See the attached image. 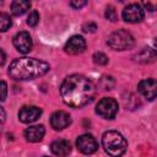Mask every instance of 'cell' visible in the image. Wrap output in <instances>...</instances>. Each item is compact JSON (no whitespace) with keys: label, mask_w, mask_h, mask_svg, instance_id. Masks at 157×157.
I'll return each mask as SVG.
<instances>
[{"label":"cell","mask_w":157,"mask_h":157,"mask_svg":"<svg viewBox=\"0 0 157 157\" xmlns=\"http://www.w3.org/2000/svg\"><path fill=\"white\" fill-rule=\"evenodd\" d=\"M1 114H2V118H1V121L4 123V121H5V110H4V108H1Z\"/></svg>","instance_id":"cell-27"},{"label":"cell","mask_w":157,"mask_h":157,"mask_svg":"<svg viewBox=\"0 0 157 157\" xmlns=\"http://www.w3.org/2000/svg\"><path fill=\"white\" fill-rule=\"evenodd\" d=\"M50 150L55 156L59 157H65L71 152V144L67 140L60 139V140H55L52 145H50Z\"/></svg>","instance_id":"cell-13"},{"label":"cell","mask_w":157,"mask_h":157,"mask_svg":"<svg viewBox=\"0 0 157 157\" xmlns=\"http://www.w3.org/2000/svg\"><path fill=\"white\" fill-rule=\"evenodd\" d=\"M96 29H97V26L93 22H88V23H85L82 26V31L83 32H94Z\"/></svg>","instance_id":"cell-22"},{"label":"cell","mask_w":157,"mask_h":157,"mask_svg":"<svg viewBox=\"0 0 157 157\" xmlns=\"http://www.w3.org/2000/svg\"><path fill=\"white\" fill-rule=\"evenodd\" d=\"M107 43L112 49L125 50V49H130L134 45L135 40L131 33L128 32L126 29H118L108 37Z\"/></svg>","instance_id":"cell-4"},{"label":"cell","mask_w":157,"mask_h":157,"mask_svg":"<svg viewBox=\"0 0 157 157\" xmlns=\"http://www.w3.org/2000/svg\"><path fill=\"white\" fill-rule=\"evenodd\" d=\"M76 146H77L78 151L85 153V155H91V153L96 152L98 148L96 139L90 134H85V135L78 136V139L76 141Z\"/></svg>","instance_id":"cell-6"},{"label":"cell","mask_w":157,"mask_h":157,"mask_svg":"<svg viewBox=\"0 0 157 157\" xmlns=\"http://www.w3.org/2000/svg\"><path fill=\"white\" fill-rule=\"evenodd\" d=\"M60 94L65 104L81 108L92 102L94 97L93 83L82 75H70L67 76L60 87Z\"/></svg>","instance_id":"cell-1"},{"label":"cell","mask_w":157,"mask_h":157,"mask_svg":"<svg viewBox=\"0 0 157 157\" xmlns=\"http://www.w3.org/2000/svg\"><path fill=\"white\" fill-rule=\"evenodd\" d=\"M0 53H1V65H4L5 64V53H4L2 49L0 50Z\"/></svg>","instance_id":"cell-26"},{"label":"cell","mask_w":157,"mask_h":157,"mask_svg":"<svg viewBox=\"0 0 157 157\" xmlns=\"http://www.w3.org/2000/svg\"><path fill=\"white\" fill-rule=\"evenodd\" d=\"M86 4H87V2L83 1V0H82V1H71V2H70V5H71L72 7H76V9H80V7L85 6Z\"/></svg>","instance_id":"cell-25"},{"label":"cell","mask_w":157,"mask_h":157,"mask_svg":"<svg viewBox=\"0 0 157 157\" xmlns=\"http://www.w3.org/2000/svg\"><path fill=\"white\" fill-rule=\"evenodd\" d=\"M93 61L96 64H98V65H105L108 63V56L105 54L98 52V53H94L93 54Z\"/></svg>","instance_id":"cell-19"},{"label":"cell","mask_w":157,"mask_h":157,"mask_svg":"<svg viewBox=\"0 0 157 157\" xmlns=\"http://www.w3.org/2000/svg\"><path fill=\"white\" fill-rule=\"evenodd\" d=\"M98 115L105 119H112L118 113V103L113 98H102L96 108Z\"/></svg>","instance_id":"cell-5"},{"label":"cell","mask_w":157,"mask_h":157,"mask_svg":"<svg viewBox=\"0 0 157 157\" xmlns=\"http://www.w3.org/2000/svg\"><path fill=\"white\" fill-rule=\"evenodd\" d=\"M42 114V109L36 105H25L18 112V118L22 123H33L36 121Z\"/></svg>","instance_id":"cell-8"},{"label":"cell","mask_w":157,"mask_h":157,"mask_svg":"<svg viewBox=\"0 0 157 157\" xmlns=\"http://www.w3.org/2000/svg\"><path fill=\"white\" fill-rule=\"evenodd\" d=\"M155 45H156V47H157V38H156V39H155Z\"/></svg>","instance_id":"cell-28"},{"label":"cell","mask_w":157,"mask_h":157,"mask_svg":"<svg viewBox=\"0 0 157 157\" xmlns=\"http://www.w3.org/2000/svg\"><path fill=\"white\" fill-rule=\"evenodd\" d=\"M139 92L147 99H153L157 97V80L147 78L139 83Z\"/></svg>","instance_id":"cell-10"},{"label":"cell","mask_w":157,"mask_h":157,"mask_svg":"<svg viewBox=\"0 0 157 157\" xmlns=\"http://www.w3.org/2000/svg\"><path fill=\"white\" fill-rule=\"evenodd\" d=\"M44 132H45V130H44L43 125H33L25 130V137L29 142H38L43 139Z\"/></svg>","instance_id":"cell-14"},{"label":"cell","mask_w":157,"mask_h":157,"mask_svg":"<svg viewBox=\"0 0 157 157\" xmlns=\"http://www.w3.org/2000/svg\"><path fill=\"white\" fill-rule=\"evenodd\" d=\"M121 15H123L124 21L130 22V23L140 22V21H142V18L145 16L144 10H142V7L139 4H130V5H128L123 10Z\"/></svg>","instance_id":"cell-7"},{"label":"cell","mask_w":157,"mask_h":157,"mask_svg":"<svg viewBox=\"0 0 157 157\" xmlns=\"http://www.w3.org/2000/svg\"><path fill=\"white\" fill-rule=\"evenodd\" d=\"M99 86L103 90H112L114 87V78L112 76H103L99 80Z\"/></svg>","instance_id":"cell-18"},{"label":"cell","mask_w":157,"mask_h":157,"mask_svg":"<svg viewBox=\"0 0 157 157\" xmlns=\"http://www.w3.org/2000/svg\"><path fill=\"white\" fill-rule=\"evenodd\" d=\"M29 7H31V2H29V1L16 0V1H12V4H11V12H12L15 16H21V15H23Z\"/></svg>","instance_id":"cell-16"},{"label":"cell","mask_w":157,"mask_h":157,"mask_svg":"<svg viewBox=\"0 0 157 157\" xmlns=\"http://www.w3.org/2000/svg\"><path fill=\"white\" fill-rule=\"evenodd\" d=\"M12 42H13L15 48L18 52L23 53V54L28 53L32 49V39H31L29 33H27V32H20V33H17L13 37V40Z\"/></svg>","instance_id":"cell-11"},{"label":"cell","mask_w":157,"mask_h":157,"mask_svg":"<svg viewBox=\"0 0 157 157\" xmlns=\"http://www.w3.org/2000/svg\"><path fill=\"white\" fill-rule=\"evenodd\" d=\"M12 25V21L10 18V16L7 13H1L0 15V31L1 32H5L7 31Z\"/></svg>","instance_id":"cell-17"},{"label":"cell","mask_w":157,"mask_h":157,"mask_svg":"<svg viewBox=\"0 0 157 157\" xmlns=\"http://www.w3.org/2000/svg\"><path fill=\"white\" fill-rule=\"evenodd\" d=\"M102 146L104 151L112 157H120L125 153L128 144L124 136L114 130L105 131L102 136Z\"/></svg>","instance_id":"cell-3"},{"label":"cell","mask_w":157,"mask_h":157,"mask_svg":"<svg viewBox=\"0 0 157 157\" xmlns=\"http://www.w3.org/2000/svg\"><path fill=\"white\" fill-rule=\"evenodd\" d=\"M71 123L70 115L63 110L55 112L52 117H50V124L55 130H63L66 126H69Z\"/></svg>","instance_id":"cell-12"},{"label":"cell","mask_w":157,"mask_h":157,"mask_svg":"<svg viewBox=\"0 0 157 157\" xmlns=\"http://www.w3.org/2000/svg\"><path fill=\"white\" fill-rule=\"evenodd\" d=\"M142 5L150 11H157V1H144Z\"/></svg>","instance_id":"cell-23"},{"label":"cell","mask_w":157,"mask_h":157,"mask_svg":"<svg viewBox=\"0 0 157 157\" xmlns=\"http://www.w3.org/2000/svg\"><path fill=\"white\" fill-rule=\"evenodd\" d=\"M50 66L48 63L36 58H18L9 66V75L18 81L33 80L45 75Z\"/></svg>","instance_id":"cell-2"},{"label":"cell","mask_w":157,"mask_h":157,"mask_svg":"<svg viewBox=\"0 0 157 157\" xmlns=\"http://www.w3.org/2000/svg\"><path fill=\"white\" fill-rule=\"evenodd\" d=\"M64 49H65V52L67 54L76 55V54L82 53L86 49V42H85V39L81 36H72L66 42Z\"/></svg>","instance_id":"cell-9"},{"label":"cell","mask_w":157,"mask_h":157,"mask_svg":"<svg viewBox=\"0 0 157 157\" xmlns=\"http://www.w3.org/2000/svg\"><path fill=\"white\" fill-rule=\"evenodd\" d=\"M38 22H39V15H38V12L34 10V11H32V12L28 15V17H27V23H28L31 27H34V26H37Z\"/></svg>","instance_id":"cell-20"},{"label":"cell","mask_w":157,"mask_h":157,"mask_svg":"<svg viewBox=\"0 0 157 157\" xmlns=\"http://www.w3.org/2000/svg\"><path fill=\"white\" fill-rule=\"evenodd\" d=\"M105 17L109 21H112V22L118 21V13H117V11H115V9L113 6H108L107 7V10H105Z\"/></svg>","instance_id":"cell-21"},{"label":"cell","mask_w":157,"mask_h":157,"mask_svg":"<svg viewBox=\"0 0 157 157\" xmlns=\"http://www.w3.org/2000/svg\"><path fill=\"white\" fill-rule=\"evenodd\" d=\"M6 93H7V86L5 81H1V101L6 99Z\"/></svg>","instance_id":"cell-24"},{"label":"cell","mask_w":157,"mask_h":157,"mask_svg":"<svg viewBox=\"0 0 157 157\" xmlns=\"http://www.w3.org/2000/svg\"><path fill=\"white\" fill-rule=\"evenodd\" d=\"M136 60L140 63H152L157 60V52L151 49V48H145L142 49L137 55Z\"/></svg>","instance_id":"cell-15"}]
</instances>
